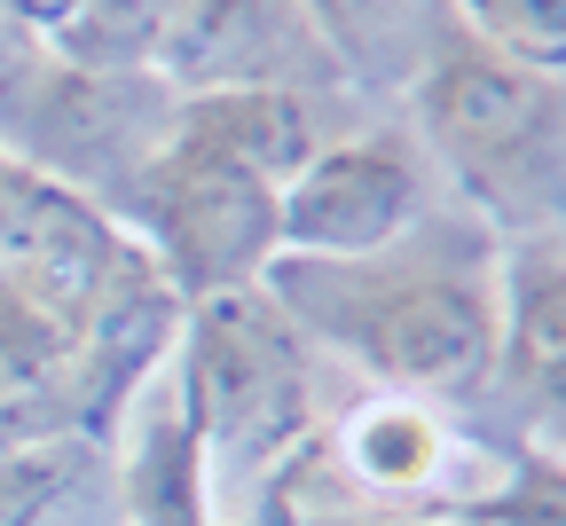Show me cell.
Here are the masks:
<instances>
[{
	"label": "cell",
	"mask_w": 566,
	"mask_h": 526,
	"mask_svg": "<svg viewBox=\"0 0 566 526\" xmlns=\"http://www.w3.org/2000/svg\"><path fill=\"white\" fill-rule=\"evenodd\" d=\"M260 291L300 323L315 354L363 369L370 393H409L464 409L495 386L504 346V236L457 197L363 260L275 252Z\"/></svg>",
	"instance_id": "6da1fadb"
},
{
	"label": "cell",
	"mask_w": 566,
	"mask_h": 526,
	"mask_svg": "<svg viewBox=\"0 0 566 526\" xmlns=\"http://www.w3.org/2000/svg\"><path fill=\"white\" fill-rule=\"evenodd\" d=\"M409 134L504 244H566V80L449 40L409 87Z\"/></svg>",
	"instance_id": "7a4b0ae2"
},
{
	"label": "cell",
	"mask_w": 566,
	"mask_h": 526,
	"mask_svg": "<svg viewBox=\"0 0 566 526\" xmlns=\"http://www.w3.org/2000/svg\"><path fill=\"white\" fill-rule=\"evenodd\" d=\"M174 386L205 424L212 487H237V495H252L323 424V354L260 283L189 307L174 346Z\"/></svg>",
	"instance_id": "3957f363"
},
{
	"label": "cell",
	"mask_w": 566,
	"mask_h": 526,
	"mask_svg": "<svg viewBox=\"0 0 566 526\" xmlns=\"http://www.w3.org/2000/svg\"><path fill=\"white\" fill-rule=\"evenodd\" d=\"M103 212L166 267L181 307L260 283L268 260L283 252V189L229 149L181 134L174 118L158 126V141L142 149V166L118 181Z\"/></svg>",
	"instance_id": "277c9868"
},
{
	"label": "cell",
	"mask_w": 566,
	"mask_h": 526,
	"mask_svg": "<svg viewBox=\"0 0 566 526\" xmlns=\"http://www.w3.org/2000/svg\"><path fill=\"white\" fill-rule=\"evenodd\" d=\"M441 173L409 126H338L315 158L283 181V252L363 260L401 244L424 212H441Z\"/></svg>",
	"instance_id": "5b68a950"
},
{
	"label": "cell",
	"mask_w": 566,
	"mask_h": 526,
	"mask_svg": "<svg viewBox=\"0 0 566 526\" xmlns=\"http://www.w3.org/2000/svg\"><path fill=\"white\" fill-rule=\"evenodd\" d=\"M181 323H189L181 291L166 283V267L150 252L126 236L118 260L103 267V283L87 291L80 323H71V440L80 448L118 440V424L142 401V386L174 361Z\"/></svg>",
	"instance_id": "8992f818"
},
{
	"label": "cell",
	"mask_w": 566,
	"mask_h": 526,
	"mask_svg": "<svg viewBox=\"0 0 566 526\" xmlns=\"http://www.w3.org/2000/svg\"><path fill=\"white\" fill-rule=\"evenodd\" d=\"M150 80L174 95L197 87H307L331 95V63L300 17V0H174Z\"/></svg>",
	"instance_id": "52a82bcc"
},
{
	"label": "cell",
	"mask_w": 566,
	"mask_h": 526,
	"mask_svg": "<svg viewBox=\"0 0 566 526\" xmlns=\"http://www.w3.org/2000/svg\"><path fill=\"white\" fill-rule=\"evenodd\" d=\"M520 440L566 456V244H504V346L495 386Z\"/></svg>",
	"instance_id": "ba28073f"
},
{
	"label": "cell",
	"mask_w": 566,
	"mask_h": 526,
	"mask_svg": "<svg viewBox=\"0 0 566 526\" xmlns=\"http://www.w3.org/2000/svg\"><path fill=\"white\" fill-rule=\"evenodd\" d=\"M118 440H126L118 487H126V518L134 526H221L212 448H205V424L189 417V401L174 386V361L142 386V401L126 409Z\"/></svg>",
	"instance_id": "9c48e42d"
},
{
	"label": "cell",
	"mask_w": 566,
	"mask_h": 526,
	"mask_svg": "<svg viewBox=\"0 0 566 526\" xmlns=\"http://www.w3.org/2000/svg\"><path fill=\"white\" fill-rule=\"evenodd\" d=\"M300 17L354 95H409L417 71L457 40L449 0H300Z\"/></svg>",
	"instance_id": "30bf717a"
},
{
	"label": "cell",
	"mask_w": 566,
	"mask_h": 526,
	"mask_svg": "<svg viewBox=\"0 0 566 526\" xmlns=\"http://www.w3.org/2000/svg\"><path fill=\"white\" fill-rule=\"evenodd\" d=\"M71 440V315L0 267V448Z\"/></svg>",
	"instance_id": "8fae6325"
},
{
	"label": "cell",
	"mask_w": 566,
	"mask_h": 526,
	"mask_svg": "<svg viewBox=\"0 0 566 526\" xmlns=\"http://www.w3.org/2000/svg\"><path fill=\"white\" fill-rule=\"evenodd\" d=\"M457 40L488 48L495 63L566 80V0H449Z\"/></svg>",
	"instance_id": "7c38bea8"
},
{
	"label": "cell",
	"mask_w": 566,
	"mask_h": 526,
	"mask_svg": "<svg viewBox=\"0 0 566 526\" xmlns=\"http://www.w3.org/2000/svg\"><path fill=\"white\" fill-rule=\"evenodd\" d=\"M464 526H566V456L535 440H504L495 480L457 511Z\"/></svg>",
	"instance_id": "4fadbf2b"
},
{
	"label": "cell",
	"mask_w": 566,
	"mask_h": 526,
	"mask_svg": "<svg viewBox=\"0 0 566 526\" xmlns=\"http://www.w3.org/2000/svg\"><path fill=\"white\" fill-rule=\"evenodd\" d=\"M80 440H32V448H0V526H40L48 503L63 495Z\"/></svg>",
	"instance_id": "5bb4252c"
},
{
	"label": "cell",
	"mask_w": 566,
	"mask_h": 526,
	"mask_svg": "<svg viewBox=\"0 0 566 526\" xmlns=\"http://www.w3.org/2000/svg\"><path fill=\"white\" fill-rule=\"evenodd\" d=\"M80 9H87V0H0V17H9L32 48H55L71 24H80Z\"/></svg>",
	"instance_id": "9a60e30c"
},
{
	"label": "cell",
	"mask_w": 566,
	"mask_h": 526,
	"mask_svg": "<svg viewBox=\"0 0 566 526\" xmlns=\"http://www.w3.org/2000/svg\"><path fill=\"white\" fill-rule=\"evenodd\" d=\"M40 55H48V48H32V40H24V32L9 24V17H0V87H17L24 71L40 63Z\"/></svg>",
	"instance_id": "2e32d148"
},
{
	"label": "cell",
	"mask_w": 566,
	"mask_h": 526,
	"mask_svg": "<svg viewBox=\"0 0 566 526\" xmlns=\"http://www.w3.org/2000/svg\"><path fill=\"white\" fill-rule=\"evenodd\" d=\"M9 220H17V149L0 141V252H9Z\"/></svg>",
	"instance_id": "e0dca14e"
},
{
	"label": "cell",
	"mask_w": 566,
	"mask_h": 526,
	"mask_svg": "<svg viewBox=\"0 0 566 526\" xmlns=\"http://www.w3.org/2000/svg\"><path fill=\"white\" fill-rule=\"evenodd\" d=\"M363 526H464V518H363Z\"/></svg>",
	"instance_id": "ac0fdd59"
}]
</instances>
